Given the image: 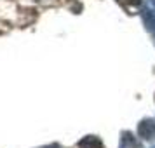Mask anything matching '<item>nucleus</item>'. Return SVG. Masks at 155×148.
Masks as SVG:
<instances>
[{
	"mask_svg": "<svg viewBox=\"0 0 155 148\" xmlns=\"http://www.w3.org/2000/svg\"><path fill=\"white\" fill-rule=\"evenodd\" d=\"M143 21L147 25V28L153 33L155 37V0H145V7H143Z\"/></svg>",
	"mask_w": 155,
	"mask_h": 148,
	"instance_id": "nucleus-1",
	"label": "nucleus"
},
{
	"mask_svg": "<svg viewBox=\"0 0 155 148\" xmlns=\"http://www.w3.org/2000/svg\"><path fill=\"white\" fill-rule=\"evenodd\" d=\"M138 133H140V138L143 140H153L155 138V120H141L140 126H138Z\"/></svg>",
	"mask_w": 155,
	"mask_h": 148,
	"instance_id": "nucleus-2",
	"label": "nucleus"
},
{
	"mask_svg": "<svg viewBox=\"0 0 155 148\" xmlns=\"http://www.w3.org/2000/svg\"><path fill=\"white\" fill-rule=\"evenodd\" d=\"M119 148H141V143L136 140L131 133H122V138H120V146Z\"/></svg>",
	"mask_w": 155,
	"mask_h": 148,
	"instance_id": "nucleus-3",
	"label": "nucleus"
},
{
	"mask_svg": "<svg viewBox=\"0 0 155 148\" xmlns=\"http://www.w3.org/2000/svg\"><path fill=\"white\" fill-rule=\"evenodd\" d=\"M78 148H105L101 140H98L96 136H85L78 141Z\"/></svg>",
	"mask_w": 155,
	"mask_h": 148,
	"instance_id": "nucleus-4",
	"label": "nucleus"
},
{
	"mask_svg": "<svg viewBox=\"0 0 155 148\" xmlns=\"http://www.w3.org/2000/svg\"><path fill=\"white\" fill-rule=\"evenodd\" d=\"M119 4H122V5H131V4H136L138 0H117Z\"/></svg>",
	"mask_w": 155,
	"mask_h": 148,
	"instance_id": "nucleus-5",
	"label": "nucleus"
},
{
	"mask_svg": "<svg viewBox=\"0 0 155 148\" xmlns=\"http://www.w3.org/2000/svg\"><path fill=\"white\" fill-rule=\"evenodd\" d=\"M45 148H59L58 145H49V146H45Z\"/></svg>",
	"mask_w": 155,
	"mask_h": 148,
	"instance_id": "nucleus-6",
	"label": "nucleus"
},
{
	"mask_svg": "<svg viewBox=\"0 0 155 148\" xmlns=\"http://www.w3.org/2000/svg\"><path fill=\"white\" fill-rule=\"evenodd\" d=\"M153 148H155V146H153Z\"/></svg>",
	"mask_w": 155,
	"mask_h": 148,
	"instance_id": "nucleus-7",
	"label": "nucleus"
}]
</instances>
